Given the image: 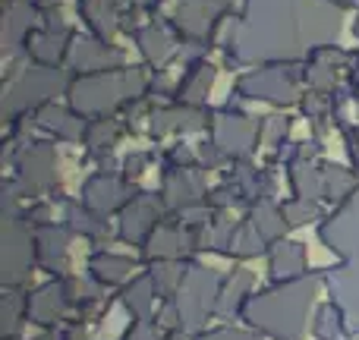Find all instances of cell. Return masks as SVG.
<instances>
[{"instance_id": "6da1fadb", "label": "cell", "mask_w": 359, "mask_h": 340, "mask_svg": "<svg viewBox=\"0 0 359 340\" xmlns=\"http://www.w3.org/2000/svg\"><path fill=\"white\" fill-rule=\"evenodd\" d=\"M312 293H316L312 280H306V284L303 280L284 284L280 290L265 293V299H259L255 306L249 303V318H255V325H262L271 334L284 340H297V328L312 303Z\"/></svg>"}, {"instance_id": "7a4b0ae2", "label": "cell", "mask_w": 359, "mask_h": 340, "mask_svg": "<svg viewBox=\"0 0 359 340\" xmlns=\"http://www.w3.org/2000/svg\"><path fill=\"white\" fill-rule=\"evenodd\" d=\"M325 243H331V249L344 255H359V198L347 205L344 211H337L334 221L322 230Z\"/></svg>"}, {"instance_id": "3957f363", "label": "cell", "mask_w": 359, "mask_h": 340, "mask_svg": "<svg viewBox=\"0 0 359 340\" xmlns=\"http://www.w3.org/2000/svg\"><path fill=\"white\" fill-rule=\"evenodd\" d=\"M243 88H246L249 95H255V98H280V101L293 98V86L284 79V76H278V69L249 76V79L243 82Z\"/></svg>"}, {"instance_id": "277c9868", "label": "cell", "mask_w": 359, "mask_h": 340, "mask_svg": "<svg viewBox=\"0 0 359 340\" xmlns=\"http://www.w3.org/2000/svg\"><path fill=\"white\" fill-rule=\"evenodd\" d=\"M236 120H240V117H227L221 123V130H217V139H221V142H227L230 151H243L249 142H252V126H249V123H236ZM227 145H224V149H227Z\"/></svg>"}, {"instance_id": "5b68a950", "label": "cell", "mask_w": 359, "mask_h": 340, "mask_svg": "<svg viewBox=\"0 0 359 340\" xmlns=\"http://www.w3.org/2000/svg\"><path fill=\"white\" fill-rule=\"evenodd\" d=\"M306 268V255L299 246H293V243H287V246H280V252L274 255V278H293V274H299Z\"/></svg>"}, {"instance_id": "8992f818", "label": "cell", "mask_w": 359, "mask_h": 340, "mask_svg": "<svg viewBox=\"0 0 359 340\" xmlns=\"http://www.w3.org/2000/svg\"><path fill=\"white\" fill-rule=\"evenodd\" d=\"M95 268H98V271L104 268V278L107 280H120V278H126V271H130V261L104 255V259H95Z\"/></svg>"}]
</instances>
